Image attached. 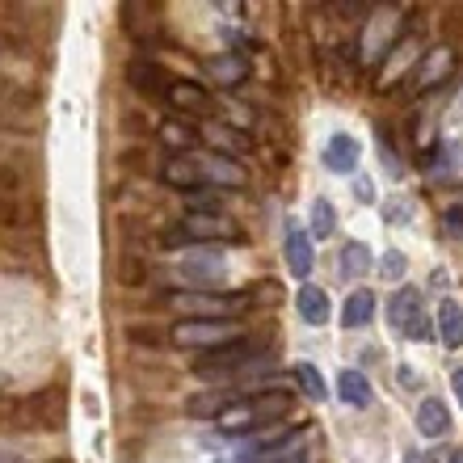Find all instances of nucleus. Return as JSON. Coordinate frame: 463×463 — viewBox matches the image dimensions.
Masks as SVG:
<instances>
[{
    "instance_id": "f257e3e1",
    "label": "nucleus",
    "mask_w": 463,
    "mask_h": 463,
    "mask_svg": "<svg viewBox=\"0 0 463 463\" xmlns=\"http://www.w3.org/2000/svg\"><path fill=\"white\" fill-rule=\"evenodd\" d=\"M291 409V396L287 392H269V396H249V401H228L215 413V430L220 434H249V430L266 426V421H279Z\"/></svg>"
},
{
    "instance_id": "7ed1b4c3",
    "label": "nucleus",
    "mask_w": 463,
    "mask_h": 463,
    "mask_svg": "<svg viewBox=\"0 0 463 463\" xmlns=\"http://www.w3.org/2000/svg\"><path fill=\"white\" fill-rule=\"evenodd\" d=\"M404 17H409V13H404V9H392V5H383V9H371V13H366L363 38H358V60H363V68H375L379 55L401 43L396 34L404 30Z\"/></svg>"
},
{
    "instance_id": "b1692460",
    "label": "nucleus",
    "mask_w": 463,
    "mask_h": 463,
    "mask_svg": "<svg viewBox=\"0 0 463 463\" xmlns=\"http://www.w3.org/2000/svg\"><path fill=\"white\" fill-rule=\"evenodd\" d=\"M160 144L173 147V152L182 156V152H190V147L198 144V135H194V127H185V122L169 118V122H160Z\"/></svg>"
},
{
    "instance_id": "c756f323",
    "label": "nucleus",
    "mask_w": 463,
    "mask_h": 463,
    "mask_svg": "<svg viewBox=\"0 0 463 463\" xmlns=\"http://www.w3.org/2000/svg\"><path fill=\"white\" fill-rule=\"evenodd\" d=\"M354 194L363 198V203H371V198H375V185H371V177H358V182H354Z\"/></svg>"
},
{
    "instance_id": "bb28decb",
    "label": "nucleus",
    "mask_w": 463,
    "mask_h": 463,
    "mask_svg": "<svg viewBox=\"0 0 463 463\" xmlns=\"http://www.w3.org/2000/svg\"><path fill=\"white\" fill-rule=\"evenodd\" d=\"M207 144L220 147V152H249V139H244L241 131H232V127H211Z\"/></svg>"
},
{
    "instance_id": "412c9836",
    "label": "nucleus",
    "mask_w": 463,
    "mask_h": 463,
    "mask_svg": "<svg viewBox=\"0 0 463 463\" xmlns=\"http://www.w3.org/2000/svg\"><path fill=\"white\" fill-rule=\"evenodd\" d=\"M371 320H375V295L354 291L350 299H345V307H342V325L345 329H363V325H371Z\"/></svg>"
},
{
    "instance_id": "dca6fc26",
    "label": "nucleus",
    "mask_w": 463,
    "mask_h": 463,
    "mask_svg": "<svg viewBox=\"0 0 463 463\" xmlns=\"http://www.w3.org/2000/svg\"><path fill=\"white\" fill-rule=\"evenodd\" d=\"M295 307H299V320H304V325H325V320L333 317L329 295L320 291V287H299V295H295Z\"/></svg>"
},
{
    "instance_id": "9b49d317",
    "label": "nucleus",
    "mask_w": 463,
    "mask_h": 463,
    "mask_svg": "<svg viewBox=\"0 0 463 463\" xmlns=\"http://www.w3.org/2000/svg\"><path fill=\"white\" fill-rule=\"evenodd\" d=\"M358 156H363V147H358V139L345 131H337L325 144V169L329 173H342V177H350L354 169H358Z\"/></svg>"
},
{
    "instance_id": "f03ea898",
    "label": "nucleus",
    "mask_w": 463,
    "mask_h": 463,
    "mask_svg": "<svg viewBox=\"0 0 463 463\" xmlns=\"http://www.w3.org/2000/svg\"><path fill=\"white\" fill-rule=\"evenodd\" d=\"M241 337H249V333H241L236 320H194V317H185V320H177V325L169 329L173 345H182V350H198V354L220 350V345H232V342H241Z\"/></svg>"
},
{
    "instance_id": "2f4dec72",
    "label": "nucleus",
    "mask_w": 463,
    "mask_h": 463,
    "mask_svg": "<svg viewBox=\"0 0 463 463\" xmlns=\"http://www.w3.org/2000/svg\"><path fill=\"white\" fill-rule=\"evenodd\" d=\"M447 152H451V160H455V165H463V135H459V139H455L451 147H447Z\"/></svg>"
},
{
    "instance_id": "1a4fd4ad",
    "label": "nucleus",
    "mask_w": 463,
    "mask_h": 463,
    "mask_svg": "<svg viewBox=\"0 0 463 463\" xmlns=\"http://www.w3.org/2000/svg\"><path fill=\"white\" fill-rule=\"evenodd\" d=\"M282 261L295 279H307L317 269V249H312V236L295 220H287V236H282Z\"/></svg>"
},
{
    "instance_id": "0eeeda50",
    "label": "nucleus",
    "mask_w": 463,
    "mask_h": 463,
    "mask_svg": "<svg viewBox=\"0 0 463 463\" xmlns=\"http://www.w3.org/2000/svg\"><path fill=\"white\" fill-rule=\"evenodd\" d=\"M421 55H426V51H421V38H417V34H404L401 43L388 51V63H383V72L375 76V89H379V93L396 89V80L413 72L417 63H421Z\"/></svg>"
},
{
    "instance_id": "4468645a",
    "label": "nucleus",
    "mask_w": 463,
    "mask_h": 463,
    "mask_svg": "<svg viewBox=\"0 0 463 463\" xmlns=\"http://www.w3.org/2000/svg\"><path fill=\"white\" fill-rule=\"evenodd\" d=\"M160 182L173 185V190H194L198 194V185H207V177H203V165L190 156H173L165 160V169H160Z\"/></svg>"
},
{
    "instance_id": "f8f14e48",
    "label": "nucleus",
    "mask_w": 463,
    "mask_h": 463,
    "mask_svg": "<svg viewBox=\"0 0 463 463\" xmlns=\"http://www.w3.org/2000/svg\"><path fill=\"white\" fill-rule=\"evenodd\" d=\"M165 101H169L177 114H211V93L198 85V80H173Z\"/></svg>"
},
{
    "instance_id": "4be33fe9",
    "label": "nucleus",
    "mask_w": 463,
    "mask_h": 463,
    "mask_svg": "<svg viewBox=\"0 0 463 463\" xmlns=\"http://www.w3.org/2000/svg\"><path fill=\"white\" fill-rule=\"evenodd\" d=\"M375 266V253L363 241H345L342 244V274L345 279H366V269Z\"/></svg>"
},
{
    "instance_id": "39448f33",
    "label": "nucleus",
    "mask_w": 463,
    "mask_h": 463,
    "mask_svg": "<svg viewBox=\"0 0 463 463\" xmlns=\"http://www.w3.org/2000/svg\"><path fill=\"white\" fill-rule=\"evenodd\" d=\"M388 320H392V329L401 333V337H409V342H434V320L426 317L417 287H401V291L392 295Z\"/></svg>"
},
{
    "instance_id": "cd10ccee",
    "label": "nucleus",
    "mask_w": 463,
    "mask_h": 463,
    "mask_svg": "<svg viewBox=\"0 0 463 463\" xmlns=\"http://www.w3.org/2000/svg\"><path fill=\"white\" fill-rule=\"evenodd\" d=\"M379 274L392 282H401L404 279V257L401 253H383V261H379Z\"/></svg>"
},
{
    "instance_id": "f3484780",
    "label": "nucleus",
    "mask_w": 463,
    "mask_h": 463,
    "mask_svg": "<svg viewBox=\"0 0 463 463\" xmlns=\"http://www.w3.org/2000/svg\"><path fill=\"white\" fill-rule=\"evenodd\" d=\"M207 72L220 80V85H244L249 80V63L241 60V55H232V51H223V55H211L207 60Z\"/></svg>"
},
{
    "instance_id": "ddd939ff",
    "label": "nucleus",
    "mask_w": 463,
    "mask_h": 463,
    "mask_svg": "<svg viewBox=\"0 0 463 463\" xmlns=\"http://www.w3.org/2000/svg\"><path fill=\"white\" fill-rule=\"evenodd\" d=\"M413 421L426 439H447V434H451V409H447L439 396H421Z\"/></svg>"
},
{
    "instance_id": "9d476101",
    "label": "nucleus",
    "mask_w": 463,
    "mask_h": 463,
    "mask_svg": "<svg viewBox=\"0 0 463 463\" xmlns=\"http://www.w3.org/2000/svg\"><path fill=\"white\" fill-rule=\"evenodd\" d=\"M177 274H182L185 282H198V287L220 282L223 279V253H220V249H194V253L177 266Z\"/></svg>"
},
{
    "instance_id": "2eb2a0df",
    "label": "nucleus",
    "mask_w": 463,
    "mask_h": 463,
    "mask_svg": "<svg viewBox=\"0 0 463 463\" xmlns=\"http://www.w3.org/2000/svg\"><path fill=\"white\" fill-rule=\"evenodd\" d=\"M439 337L447 350H463V304L459 299H442L439 304Z\"/></svg>"
},
{
    "instance_id": "473e14b6",
    "label": "nucleus",
    "mask_w": 463,
    "mask_h": 463,
    "mask_svg": "<svg viewBox=\"0 0 463 463\" xmlns=\"http://www.w3.org/2000/svg\"><path fill=\"white\" fill-rule=\"evenodd\" d=\"M447 463H463V447H459V451H451V459H447Z\"/></svg>"
},
{
    "instance_id": "6e6552de",
    "label": "nucleus",
    "mask_w": 463,
    "mask_h": 463,
    "mask_svg": "<svg viewBox=\"0 0 463 463\" xmlns=\"http://www.w3.org/2000/svg\"><path fill=\"white\" fill-rule=\"evenodd\" d=\"M173 307L182 312H194V320H228V312H241V299H228V295H207V291H177L169 299Z\"/></svg>"
},
{
    "instance_id": "7c9ffc66",
    "label": "nucleus",
    "mask_w": 463,
    "mask_h": 463,
    "mask_svg": "<svg viewBox=\"0 0 463 463\" xmlns=\"http://www.w3.org/2000/svg\"><path fill=\"white\" fill-rule=\"evenodd\" d=\"M451 388H455V396H459V404H463V366H455L451 371Z\"/></svg>"
},
{
    "instance_id": "6ab92c4d",
    "label": "nucleus",
    "mask_w": 463,
    "mask_h": 463,
    "mask_svg": "<svg viewBox=\"0 0 463 463\" xmlns=\"http://www.w3.org/2000/svg\"><path fill=\"white\" fill-rule=\"evenodd\" d=\"M203 177H207V182H215V185H236V190L249 182V173H244L232 156H211V160H203Z\"/></svg>"
},
{
    "instance_id": "20e7f679",
    "label": "nucleus",
    "mask_w": 463,
    "mask_h": 463,
    "mask_svg": "<svg viewBox=\"0 0 463 463\" xmlns=\"http://www.w3.org/2000/svg\"><path fill=\"white\" fill-rule=\"evenodd\" d=\"M269 354L266 350H257L249 337H241V342H232V345H220V350H207V354H198L194 358V371L198 375H249L253 366H261Z\"/></svg>"
},
{
    "instance_id": "393cba45",
    "label": "nucleus",
    "mask_w": 463,
    "mask_h": 463,
    "mask_svg": "<svg viewBox=\"0 0 463 463\" xmlns=\"http://www.w3.org/2000/svg\"><path fill=\"white\" fill-rule=\"evenodd\" d=\"M291 379L299 383V392H304L307 401H325V396H329L325 379H320V371H317L312 363H295V366H291Z\"/></svg>"
},
{
    "instance_id": "5701e85b",
    "label": "nucleus",
    "mask_w": 463,
    "mask_h": 463,
    "mask_svg": "<svg viewBox=\"0 0 463 463\" xmlns=\"http://www.w3.org/2000/svg\"><path fill=\"white\" fill-rule=\"evenodd\" d=\"M127 80L135 89H144V93H169V85H173L169 76H165V68H152V63H131Z\"/></svg>"
},
{
    "instance_id": "423d86ee",
    "label": "nucleus",
    "mask_w": 463,
    "mask_h": 463,
    "mask_svg": "<svg viewBox=\"0 0 463 463\" xmlns=\"http://www.w3.org/2000/svg\"><path fill=\"white\" fill-rule=\"evenodd\" d=\"M455 68H459V51L451 43H434V47L421 55V63L413 68V93H430L439 89L442 80H451Z\"/></svg>"
},
{
    "instance_id": "c85d7f7f",
    "label": "nucleus",
    "mask_w": 463,
    "mask_h": 463,
    "mask_svg": "<svg viewBox=\"0 0 463 463\" xmlns=\"http://www.w3.org/2000/svg\"><path fill=\"white\" fill-rule=\"evenodd\" d=\"M442 228H447V236L463 241V207H447V211H442Z\"/></svg>"
},
{
    "instance_id": "aec40b11",
    "label": "nucleus",
    "mask_w": 463,
    "mask_h": 463,
    "mask_svg": "<svg viewBox=\"0 0 463 463\" xmlns=\"http://www.w3.org/2000/svg\"><path fill=\"white\" fill-rule=\"evenodd\" d=\"M337 396H342L350 409H366L371 404V379L363 371H342L337 375Z\"/></svg>"
},
{
    "instance_id": "a211bd4d",
    "label": "nucleus",
    "mask_w": 463,
    "mask_h": 463,
    "mask_svg": "<svg viewBox=\"0 0 463 463\" xmlns=\"http://www.w3.org/2000/svg\"><path fill=\"white\" fill-rule=\"evenodd\" d=\"M177 228L190 236L194 244H203V241H215V236H228V220L223 215H185V223H177Z\"/></svg>"
},
{
    "instance_id": "a878e982",
    "label": "nucleus",
    "mask_w": 463,
    "mask_h": 463,
    "mask_svg": "<svg viewBox=\"0 0 463 463\" xmlns=\"http://www.w3.org/2000/svg\"><path fill=\"white\" fill-rule=\"evenodd\" d=\"M333 228H337V211H333V203L317 198L312 203V241H329Z\"/></svg>"
}]
</instances>
